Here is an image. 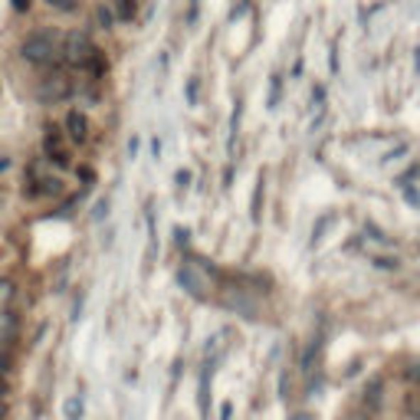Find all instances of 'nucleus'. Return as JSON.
Wrapping results in <instances>:
<instances>
[{
	"mask_svg": "<svg viewBox=\"0 0 420 420\" xmlns=\"http://www.w3.org/2000/svg\"><path fill=\"white\" fill-rule=\"evenodd\" d=\"M17 56L36 69H50L63 60V33L60 30H33L17 43Z\"/></svg>",
	"mask_w": 420,
	"mask_h": 420,
	"instance_id": "obj_1",
	"label": "nucleus"
},
{
	"mask_svg": "<svg viewBox=\"0 0 420 420\" xmlns=\"http://www.w3.org/2000/svg\"><path fill=\"white\" fill-rule=\"evenodd\" d=\"M72 92H76L72 79H69L66 72H60V69H53V72L36 79L33 95H36V102H43V105H60V102H66V99H72Z\"/></svg>",
	"mask_w": 420,
	"mask_h": 420,
	"instance_id": "obj_2",
	"label": "nucleus"
},
{
	"mask_svg": "<svg viewBox=\"0 0 420 420\" xmlns=\"http://www.w3.org/2000/svg\"><path fill=\"white\" fill-rule=\"evenodd\" d=\"M43 158L50 164H56L60 171H66V168H72V141L66 138V131L63 129H46L43 131Z\"/></svg>",
	"mask_w": 420,
	"mask_h": 420,
	"instance_id": "obj_3",
	"label": "nucleus"
},
{
	"mask_svg": "<svg viewBox=\"0 0 420 420\" xmlns=\"http://www.w3.org/2000/svg\"><path fill=\"white\" fill-rule=\"evenodd\" d=\"M92 50H95V43L86 30H69V33H63V63H69V66L86 69Z\"/></svg>",
	"mask_w": 420,
	"mask_h": 420,
	"instance_id": "obj_4",
	"label": "nucleus"
},
{
	"mask_svg": "<svg viewBox=\"0 0 420 420\" xmlns=\"http://www.w3.org/2000/svg\"><path fill=\"white\" fill-rule=\"evenodd\" d=\"M63 131H66L72 145H86L89 135H92V122H89V115L82 109H69L66 119H63Z\"/></svg>",
	"mask_w": 420,
	"mask_h": 420,
	"instance_id": "obj_5",
	"label": "nucleus"
},
{
	"mask_svg": "<svg viewBox=\"0 0 420 420\" xmlns=\"http://www.w3.org/2000/svg\"><path fill=\"white\" fill-rule=\"evenodd\" d=\"M82 72H86L89 79H95V82H99V79L109 72V60H105V53L99 50V46L92 50V56H89V63H86V69H82Z\"/></svg>",
	"mask_w": 420,
	"mask_h": 420,
	"instance_id": "obj_6",
	"label": "nucleus"
},
{
	"mask_svg": "<svg viewBox=\"0 0 420 420\" xmlns=\"http://www.w3.org/2000/svg\"><path fill=\"white\" fill-rule=\"evenodd\" d=\"M181 283H184V289L190 292V296H198V299H204V289H207V283L204 279H200L198 273H194V269H190V266H181Z\"/></svg>",
	"mask_w": 420,
	"mask_h": 420,
	"instance_id": "obj_7",
	"label": "nucleus"
},
{
	"mask_svg": "<svg viewBox=\"0 0 420 420\" xmlns=\"http://www.w3.org/2000/svg\"><path fill=\"white\" fill-rule=\"evenodd\" d=\"M361 401H365V407H368V411H377V407L384 404V381H381V377H375V381L365 387V397H361Z\"/></svg>",
	"mask_w": 420,
	"mask_h": 420,
	"instance_id": "obj_8",
	"label": "nucleus"
},
{
	"mask_svg": "<svg viewBox=\"0 0 420 420\" xmlns=\"http://www.w3.org/2000/svg\"><path fill=\"white\" fill-rule=\"evenodd\" d=\"M112 14L122 23H131L138 17V0H112Z\"/></svg>",
	"mask_w": 420,
	"mask_h": 420,
	"instance_id": "obj_9",
	"label": "nucleus"
},
{
	"mask_svg": "<svg viewBox=\"0 0 420 420\" xmlns=\"http://www.w3.org/2000/svg\"><path fill=\"white\" fill-rule=\"evenodd\" d=\"M404 259L397 257V253H377V257H371V266L375 269H387V273H394V269H401Z\"/></svg>",
	"mask_w": 420,
	"mask_h": 420,
	"instance_id": "obj_10",
	"label": "nucleus"
},
{
	"mask_svg": "<svg viewBox=\"0 0 420 420\" xmlns=\"http://www.w3.org/2000/svg\"><path fill=\"white\" fill-rule=\"evenodd\" d=\"M404 417L420 420V391H411V394L404 397Z\"/></svg>",
	"mask_w": 420,
	"mask_h": 420,
	"instance_id": "obj_11",
	"label": "nucleus"
},
{
	"mask_svg": "<svg viewBox=\"0 0 420 420\" xmlns=\"http://www.w3.org/2000/svg\"><path fill=\"white\" fill-rule=\"evenodd\" d=\"M43 4L56 14H79V0H43Z\"/></svg>",
	"mask_w": 420,
	"mask_h": 420,
	"instance_id": "obj_12",
	"label": "nucleus"
},
{
	"mask_svg": "<svg viewBox=\"0 0 420 420\" xmlns=\"http://www.w3.org/2000/svg\"><path fill=\"white\" fill-rule=\"evenodd\" d=\"M95 20H99V26L102 30H112V23H115V14H112V7H95Z\"/></svg>",
	"mask_w": 420,
	"mask_h": 420,
	"instance_id": "obj_13",
	"label": "nucleus"
},
{
	"mask_svg": "<svg viewBox=\"0 0 420 420\" xmlns=\"http://www.w3.org/2000/svg\"><path fill=\"white\" fill-rule=\"evenodd\" d=\"M82 417V401L79 397H69L66 401V420H79Z\"/></svg>",
	"mask_w": 420,
	"mask_h": 420,
	"instance_id": "obj_14",
	"label": "nucleus"
},
{
	"mask_svg": "<svg viewBox=\"0 0 420 420\" xmlns=\"http://www.w3.org/2000/svg\"><path fill=\"white\" fill-rule=\"evenodd\" d=\"M30 7H33V0H14V10H17V14H26Z\"/></svg>",
	"mask_w": 420,
	"mask_h": 420,
	"instance_id": "obj_15",
	"label": "nucleus"
},
{
	"mask_svg": "<svg viewBox=\"0 0 420 420\" xmlns=\"http://www.w3.org/2000/svg\"><path fill=\"white\" fill-rule=\"evenodd\" d=\"M404 375H407V377H411V381H420V365H411V368H407V371H404Z\"/></svg>",
	"mask_w": 420,
	"mask_h": 420,
	"instance_id": "obj_16",
	"label": "nucleus"
},
{
	"mask_svg": "<svg viewBox=\"0 0 420 420\" xmlns=\"http://www.w3.org/2000/svg\"><path fill=\"white\" fill-rule=\"evenodd\" d=\"M289 420H316V417H312V414L309 411H299V414H292V417Z\"/></svg>",
	"mask_w": 420,
	"mask_h": 420,
	"instance_id": "obj_17",
	"label": "nucleus"
},
{
	"mask_svg": "<svg viewBox=\"0 0 420 420\" xmlns=\"http://www.w3.org/2000/svg\"><path fill=\"white\" fill-rule=\"evenodd\" d=\"M0 371H10V358L4 352H0Z\"/></svg>",
	"mask_w": 420,
	"mask_h": 420,
	"instance_id": "obj_18",
	"label": "nucleus"
},
{
	"mask_svg": "<svg viewBox=\"0 0 420 420\" xmlns=\"http://www.w3.org/2000/svg\"><path fill=\"white\" fill-rule=\"evenodd\" d=\"M345 420H371L368 414H352V417H345Z\"/></svg>",
	"mask_w": 420,
	"mask_h": 420,
	"instance_id": "obj_19",
	"label": "nucleus"
},
{
	"mask_svg": "<svg viewBox=\"0 0 420 420\" xmlns=\"http://www.w3.org/2000/svg\"><path fill=\"white\" fill-rule=\"evenodd\" d=\"M223 420H230V404H223Z\"/></svg>",
	"mask_w": 420,
	"mask_h": 420,
	"instance_id": "obj_20",
	"label": "nucleus"
},
{
	"mask_svg": "<svg viewBox=\"0 0 420 420\" xmlns=\"http://www.w3.org/2000/svg\"><path fill=\"white\" fill-rule=\"evenodd\" d=\"M7 394V381H0V397Z\"/></svg>",
	"mask_w": 420,
	"mask_h": 420,
	"instance_id": "obj_21",
	"label": "nucleus"
},
{
	"mask_svg": "<svg viewBox=\"0 0 420 420\" xmlns=\"http://www.w3.org/2000/svg\"><path fill=\"white\" fill-rule=\"evenodd\" d=\"M4 417H7V407H4V404H0V420H4Z\"/></svg>",
	"mask_w": 420,
	"mask_h": 420,
	"instance_id": "obj_22",
	"label": "nucleus"
}]
</instances>
